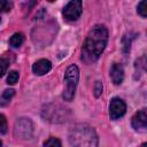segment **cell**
Masks as SVG:
<instances>
[{
	"label": "cell",
	"instance_id": "obj_20",
	"mask_svg": "<svg viewBox=\"0 0 147 147\" xmlns=\"http://www.w3.org/2000/svg\"><path fill=\"white\" fill-rule=\"evenodd\" d=\"M0 147H2V142L1 141H0Z\"/></svg>",
	"mask_w": 147,
	"mask_h": 147
},
{
	"label": "cell",
	"instance_id": "obj_7",
	"mask_svg": "<svg viewBox=\"0 0 147 147\" xmlns=\"http://www.w3.org/2000/svg\"><path fill=\"white\" fill-rule=\"evenodd\" d=\"M132 126L136 130H145L147 127V114L146 109L139 110L133 117H132Z\"/></svg>",
	"mask_w": 147,
	"mask_h": 147
},
{
	"label": "cell",
	"instance_id": "obj_3",
	"mask_svg": "<svg viewBox=\"0 0 147 147\" xmlns=\"http://www.w3.org/2000/svg\"><path fill=\"white\" fill-rule=\"evenodd\" d=\"M78 78H79V70L78 68L72 64L70 65L64 75V83H65V88L63 91V99L65 101H71L75 96V91H76V86L78 83Z\"/></svg>",
	"mask_w": 147,
	"mask_h": 147
},
{
	"label": "cell",
	"instance_id": "obj_14",
	"mask_svg": "<svg viewBox=\"0 0 147 147\" xmlns=\"http://www.w3.org/2000/svg\"><path fill=\"white\" fill-rule=\"evenodd\" d=\"M137 11H138V14H139L141 17H144V18L147 16V10H146V1H141V2H139L138 8H137Z\"/></svg>",
	"mask_w": 147,
	"mask_h": 147
},
{
	"label": "cell",
	"instance_id": "obj_21",
	"mask_svg": "<svg viewBox=\"0 0 147 147\" xmlns=\"http://www.w3.org/2000/svg\"><path fill=\"white\" fill-rule=\"evenodd\" d=\"M0 22H1V17H0Z\"/></svg>",
	"mask_w": 147,
	"mask_h": 147
},
{
	"label": "cell",
	"instance_id": "obj_10",
	"mask_svg": "<svg viewBox=\"0 0 147 147\" xmlns=\"http://www.w3.org/2000/svg\"><path fill=\"white\" fill-rule=\"evenodd\" d=\"M23 40H24L23 34L20 33V32H17V33H14V34L10 37V39H9V44H10L11 47L16 48V47H20V46L23 44Z\"/></svg>",
	"mask_w": 147,
	"mask_h": 147
},
{
	"label": "cell",
	"instance_id": "obj_17",
	"mask_svg": "<svg viewBox=\"0 0 147 147\" xmlns=\"http://www.w3.org/2000/svg\"><path fill=\"white\" fill-rule=\"evenodd\" d=\"M7 131V121H6V117L0 114V134H3L6 133Z\"/></svg>",
	"mask_w": 147,
	"mask_h": 147
},
{
	"label": "cell",
	"instance_id": "obj_18",
	"mask_svg": "<svg viewBox=\"0 0 147 147\" xmlns=\"http://www.w3.org/2000/svg\"><path fill=\"white\" fill-rule=\"evenodd\" d=\"M101 93H102V84H101V82H95V86H94V95L98 98V96H100Z\"/></svg>",
	"mask_w": 147,
	"mask_h": 147
},
{
	"label": "cell",
	"instance_id": "obj_11",
	"mask_svg": "<svg viewBox=\"0 0 147 147\" xmlns=\"http://www.w3.org/2000/svg\"><path fill=\"white\" fill-rule=\"evenodd\" d=\"M44 146H45V147H62L60 140H59L57 138H54V137L48 138V139L44 142Z\"/></svg>",
	"mask_w": 147,
	"mask_h": 147
},
{
	"label": "cell",
	"instance_id": "obj_13",
	"mask_svg": "<svg viewBox=\"0 0 147 147\" xmlns=\"http://www.w3.org/2000/svg\"><path fill=\"white\" fill-rule=\"evenodd\" d=\"M13 8V2L7 0H0V11H9Z\"/></svg>",
	"mask_w": 147,
	"mask_h": 147
},
{
	"label": "cell",
	"instance_id": "obj_19",
	"mask_svg": "<svg viewBox=\"0 0 147 147\" xmlns=\"http://www.w3.org/2000/svg\"><path fill=\"white\" fill-rule=\"evenodd\" d=\"M140 147H147V144H146V142H144V144H142Z\"/></svg>",
	"mask_w": 147,
	"mask_h": 147
},
{
	"label": "cell",
	"instance_id": "obj_2",
	"mask_svg": "<svg viewBox=\"0 0 147 147\" xmlns=\"http://www.w3.org/2000/svg\"><path fill=\"white\" fill-rule=\"evenodd\" d=\"M69 141L72 147H98L96 133L86 124L75 125L69 133Z\"/></svg>",
	"mask_w": 147,
	"mask_h": 147
},
{
	"label": "cell",
	"instance_id": "obj_1",
	"mask_svg": "<svg viewBox=\"0 0 147 147\" xmlns=\"http://www.w3.org/2000/svg\"><path fill=\"white\" fill-rule=\"evenodd\" d=\"M108 41V31L105 25L96 24L94 25L83 45L82 48V60L86 63H92L99 59L103 52Z\"/></svg>",
	"mask_w": 147,
	"mask_h": 147
},
{
	"label": "cell",
	"instance_id": "obj_16",
	"mask_svg": "<svg viewBox=\"0 0 147 147\" xmlns=\"http://www.w3.org/2000/svg\"><path fill=\"white\" fill-rule=\"evenodd\" d=\"M8 69V61L6 59H0V77H2Z\"/></svg>",
	"mask_w": 147,
	"mask_h": 147
},
{
	"label": "cell",
	"instance_id": "obj_15",
	"mask_svg": "<svg viewBox=\"0 0 147 147\" xmlns=\"http://www.w3.org/2000/svg\"><path fill=\"white\" fill-rule=\"evenodd\" d=\"M15 94V91L14 90H6L3 93H2V96H1V100L5 101V103H7Z\"/></svg>",
	"mask_w": 147,
	"mask_h": 147
},
{
	"label": "cell",
	"instance_id": "obj_9",
	"mask_svg": "<svg viewBox=\"0 0 147 147\" xmlns=\"http://www.w3.org/2000/svg\"><path fill=\"white\" fill-rule=\"evenodd\" d=\"M110 77H111V80L114 84L116 85H119L123 79H124V69L122 67V64L119 63H114L111 65V69H110Z\"/></svg>",
	"mask_w": 147,
	"mask_h": 147
},
{
	"label": "cell",
	"instance_id": "obj_4",
	"mask_svg": "<svg viewBox=\"0 0 147 147\" xmlns=\"http://www.w3.org/2000/svg\"><path fill=\"white\" fill-rule=\"evenodd\" d=\"M82 10H83L82 2L79 0H74V1L68 2L64 6V8L62 10V15H63V17L67 21H70L71 22V21H76L80 16Z\"/></svg>",
	"mask_w": 147,
	"mask_h": 147
},
{
	"label": "cell",
	"instance_id": "obj_5",
	"mask_svg": "<svg viewBox=\"0 0 147 147\" xmlns=\"http://www.w3.org/2000/svg\"><path fill=\"white\" fill-rule=\"evenodd\" d=\"M126 111L125 102L119 98H113L109 105V115L111 119H117L122 117Z\"/></svg>",
	"mask_w": 147,
	"mask_h": 147
},
{
	"label": "cell",
	"instance_id": "obj_8",
	"mask_svg": "<svg viewBox=\"0 0 147 147\" xmlns=\"http://www.w3.org/2000/svg\"><path fill=\"white\" fill-rule=\"evenodd\" d=\"M51 68H52V63L46 59H41L34 62V64L32 65V71L38 76H42L47 74L51 70Z\"/></svg>",
	"mask_w": 147,
	"mask_h": 147
},
{
	"label": "cell",
	"instance_id": "obj_12",
	"mask_svg": "<svg viewBox=\"0 0 147 147\" xmlns=\"http://www.w3.org/2000/svg\"><path fill=\"white\" fill-rule=\"evenodd\" d=\"M18 80V72L13 70L8 74V77H7V83L10 84V85H14L16 82Z\"/></svg>",
	"mask_w": 147,
	"mask_h": 147
},
{
	"label": "cell",
	"instance_id": "obj_6",
	"mask_svg": "<svg viewBox=\"0 0 147 147\" xmlns=\"http://www.w3.org/2000/svg\"><path fill=\"white\" fill-rule=\"evenodd\" d=\"M32 133V123L29 118H20L15 124V134L21 138H29Z\"/></svg>",
	"mask_w": 147,
	"mask_h": 147
}]
</instances>
